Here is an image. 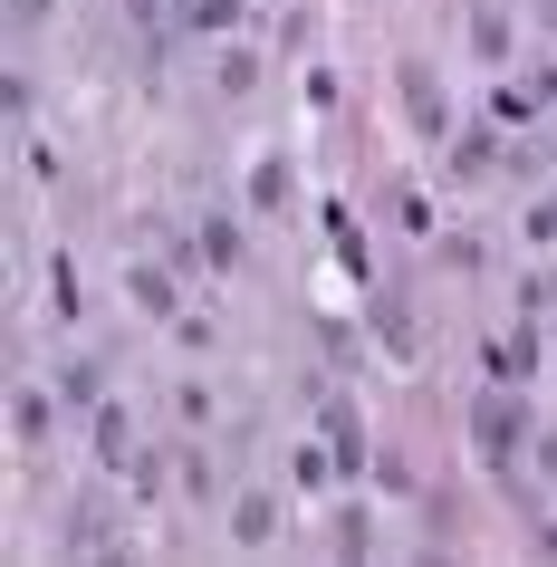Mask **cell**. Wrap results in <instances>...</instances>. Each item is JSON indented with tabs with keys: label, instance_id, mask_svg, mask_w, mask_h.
Returning <instances> with one entry per match:
<instances>
[{
	"label": "cell",
	"instance_id": "2",
	"mask_svg": "<svg viewBox=\"0 0 557 567\" xmlns=\"http://www.w3.org/2000/svg\"><path fill=\"white\" fill-rule=\"evenodd\" d=\"M231 250H240V231H231V221H203V250H193V260H212V269H221Z\"/></svg>",
	"mask_w": 557,
	"mask_h": 567
},
{
	"label": "cell",
	"instance_id": "4",
	"mask_svg": "<svg viewBox=\"0 0 557 567\" xmlns=\"http://www.w3.org/2000/svg\"><path fill=\"white\" fill-rule=\"evenodd\" d=\"M10 10H20V20H39V10H49V0H10Z\"/></svg>",
	"mask_w": 557,
	"mask_h": 567
},
{
	"label": "cell",
	"instance_id": "1",
	"mask_svg": "<svg viewBox=\"0 0 557 567\" xmlns=\"http://www.w3.org/2000/svg\"><path fill=\"white\" fill-rule=\"evenodd\" d=\"M471 433H481V452H491V462H509V443H519V404H509V394H491V404L471 414Z\"/></svg>",
	"mask_w": 557,
	"mask_h": 567
},
{
	"label": "cell",
	"instance_id": "3",
	"mask_svg": "<svg viewBox=\"0 0 557 567\" xmlns=\"http://www.w3.org/2000/svg\"><path fill=\"white\" fill-rule=\"evenodd\" d=\"M528 240H557V203H538V212H528Z\"/></svg>",
	"mask_w": 557,
	"mask_h": 567
}]
</instances>
